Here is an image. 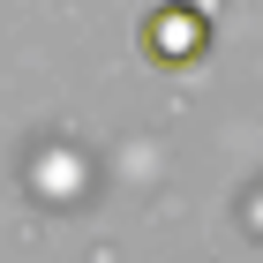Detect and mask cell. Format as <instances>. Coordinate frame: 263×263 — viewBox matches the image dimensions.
Returning a JSON list of instances; mask_svg holds the SVG:
<instances>
[{
  "mask_svg": "<svg viewBox=\"0 0 263 263\" xmlns=\"http://www.w3.org/2000/svg\"><path fill=\"white\" fill-rule=\"evenodd\" d=\"M211 53V15L196 0H165L143 15V61L151 68H196Z\"/></svg>",
  "mask_w": 263,
  "mask_h": 263,
  "instance_id": "cell-1",
  "label": "cell"
}]
</instances>
